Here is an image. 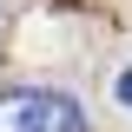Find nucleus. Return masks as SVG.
Masks as SVG:
<instances>
[{
  "label": "nucleus",
  "mask_w": 132,
  "mask_h": 132,
  "mask_svg": "<svg viewBox=\"0 0 132 132\" xmlns=\"http://www.w3.org/2000/svg\"><path fill=\"white\" fill-rule=\"evenodd\" d=\"M0 132H86V112L73 93H53V86H7Z\"/></svg>",
  "instance_id": "nucleus-1"
},
{
  "label": "nucleus",
  "mask_w": 132,
  "mask_h": 132,
  "mask_svg": "<svg viewBox=\"0 0 132 132\" xmlns=\"http://www.w3.org/2000/svg\"><path fill=\"white\" fill-rule=\"evenodd\" d=\"M119 99H126V106H132V66H126V73H119Z\"/></svg>",
  "instance_id": "nucleus-2"
}]
</instances>
